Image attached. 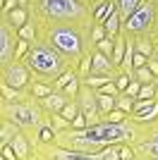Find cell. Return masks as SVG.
<instances>
[{"label": "cell", "instance_id": "cell-7", "mask_svg": "<svg viewBox=\"0 0 158 160\" xmlns=\"http://www.w3.org/2000/svg\"><path fill=\"white\" fill-rule=\"evenodd\" d=\"M74 100L79 103V110L86 115L89 127H93V124H103V115H101V108H98V88H93V86H89L86 81H82L79 96Z\"/></svg>", "mask_w": 158, "mask_h": 160}, {"label": "cell", "instance_id": "cell-33", "mask_svg": "<svg viewBox=\"0 0 158 160\" xmlns=\"http://www.w3.org/2000/svg\"><path fill=\"white\" fill-rule=\"evenodd\" d=\"M125 120H129V115L125 110H120V108H115V110H110L105 115V122H125Z\"/></svg>", "mask_w": 158, "mask_h": 160}, {"label": "cell", "instance_id": "cell-32", "mask_svg": "<svg viewBox=\"0 0 158 160\" xmlns=\"http://www.w3.org/2000/svg\"><path fill=\"white\" fill-rule=\"evenodd\" d=\"M79 88H82V79L77 77V79H72V81L65 86V91H62V93H65L67 98H77V96H79Z\"/></svg>", "mask_w": 158, "mask_h": 160}, {"label": "cell", "instance_id": "cell-15", "mask_svg": "<svg viewBox=\"0 0 158 160\" xmlns=\"http://www.w3.org/2000/svg\"><path fill=\"white\" fill-rule=\"evenodd\" d=\"M0 91H3V103H17V100H26V98H31V93H29V91L12 88V86H7L5 81H0Z\"/></svg>", "mask_w": 158, "mask_h": 160}, {"label": "cell", "instance_id": "cell-40", "mask_svg": "<svg viewBox=\"0 0 158 160\" xmlns=\"http://www.w3.org/2000/svg\"><path fill=\"white\" fill-rule=\"evenodd\" d=\"M146 62H149V58H146V55H141V53H134V62H132V65H134V69H137V67H144Z\"/></svg>", "mask_w": 158, "mask_h": 160}, {"label": "cell", "instance_id": "cell-11", "mask_svg": "<svg viewBox=\"0 0 158 160\" xmlns=\"http://www.w3.org/2000/svg\"><path fill=\"white\" fill-rule=\"evenodd\" d=\"M36 100L41 103V108H43L48 115H55V112H60V110L67 105V100H72V98H67L62 91H53L50 96H46V98H36Z\"/></svg>", "mask_w": 158, "mask_h": 160}, {"label": "cell", "instance_id": "cell-27", "mask_svg": "<svg viewBox=\"0 0 158 160\" xmlns=\"http://www.w3.org/2000/svg\"><path fill=\"white\" fill-rule=\"evenodd\" d=\"M153 98H158L156 84H141V91H139L137 100H153Z\"/></svg>", "mask_w": 158, "mask_h": 160}, {"label": "cell", "instance_id": "cell-49", "mask_svg": "<svg viewBox=\"0 0 158 160\" xmlns=\"http://www.w3.org/2000/svg\"><path fill=\"white\" fill-rule=\"evenodd\" d=\"M134 160H141V158H139V155H137V158H134Z\"/></svg>", "mask_w": 158, "mask_h": 160}, {"label": "cell", "instance_id": "cell-18", "mask_svg": "<svg viewBox=\"0 0 158 160\" xmlns=\"http://www.w3.org/2000/svg\"><path fill=\"white\" fill-rule=\"evenodd\" d=\"M55 88H53V84H46V81H31V86H29V93L34 96V98H46V96H50Z\"/></svg>", "mask_w": 158, "mask_h": 160}, {"label": "cell", "instance_id": "cell-34", "mask_svg": "<svg viewBox=\"0 0 158 160\" xmlns=\"http://www.w3.org/2000/svg\"><path fill=\"white\" fill-rule=\"evenodd\" d=\"M132 79H134V74H132V72H120V74H118V79H115V86H118L120 91H125V88L129 86V81H132Z\"/></svg>", "mask_w": 158, "mask_h": 160}, {"label": "cell", "instance_id": "cell-23", "mask_svg": "<svg viewBox=\"0 0 158 160\" xmlns=\"http://www.w3.org/2000/svg\"><path fill=\"white\" fill-rule=\"evenodd\" d=\"M132 74H134V79L137 81H141V84H153L156 81V74L149 69V65H144V67H137V69H132Z\"/></svg>", "mask_w": 158, "mask_h": 160}, {"label": "cell", "instance_id": "cell-12", "mask_svg": "<svg viewBox=\"0 0 158 160\" xmlns=\"http://www.w3.org/2000/svg\"><path fill=\"white\" fill-rule=\"evenodd\" d=\"M22 134V129L7 117H0V148L3 146H12V141Z\"/></svg>", "mask_w": 158, "mask_h": 160}, {"label": "cell", "instance_id": "cell-24", "mask_svg": "<svg viewBox=\"0 0 158 160\" xmlns=\"http://www.w3.org/2000/svg\"><path fill=\"white\" fill-rule=\"evenodd\" d=\"M77 74H79V79H86V77L91 74V53L84 55V58L77 62Z\"/></svg>", "mask_w": 158, "mask_h": 160}, {"label": "cell", "instance_id": "cell-46", "mask_svg": "<svg viewBox=\"0 0 158 160\" xmlns=\"http://www.w3.org/2000/svg\"><path fill=\"white\" fill-rule=\"evenodd\" d=\"M153 43H156V46H158V33H156V36H153Z\"/></svg>", "mask_w": 158, "mask_h": 160}, {"label": "cell", "instance_id": "cell-28", "mask_svg": "<svg viewBox=\"0 0 158 160\" xmlns=\"http://www.w3.org/2000/svg\"><path fill=\"white\" fill-rule=\"evenodd\" d=\"M50 124L55 127V132H65V129H70V127H72V122L67 120V117H62L60 112L50 115Z\"/></svg>", "mask_w": 158, "mask_h": 160}, {"label": "cell", "instance_id": "cell-30", "mask_svg": "<svg viewBox=\"0 0 158 160\" xmlns=\"http://www.w3.org/2000/svg\"><path fill=\"white\" fill-rule=\"evenodd\" d=\"M113 48H115V38H103V41L96 43V50H101L103 55H108L110 60H113Z\"/></svg>", "mask_w": 158, "mask_h": 160}, {"label": "cell", "instance_id": "cell-1", "mask_svg": "<svg viewBox=\"0 0 158 160\" xmlns=\"http://www.w3.org/2000/svg\"><path fill=\"white\" fill-rule=\"evenodd\" d=\"M39 29V38L50 43L55 50L67 55L72 65H77L84 55L93 50L91 43V29L93 19L84 22H70V19H48V22H34Z\"/></svg>", "mask_w": 158, "mask_h": 160}, {"label": "cell", "instance_id": "cell-9", "mask_svg": "<svg viewBox=\"0 0 158 160\" xmlns=\"http://www.w3.org/2000/svg\"><path fill=\"white\" fill-rule=\"evenodd\" d=\"M0 81H5L7 86H12V88L29 91V86H31V81H34V74H31V69L26 67L24 60H14L7 67H3V79Z\"/></svg>", "mask_w": 158, "mask_h": 160}, {"label": "cell", "instance_id": "cell-6", "mask_svg": "<svg viewBox=\"0 0 158 160\" xmlns=\"http://www.w3.org/2000/svg\"><path fill=\"white\" fill-rule=\"evenodd\" d=\"M29 160H103L98 153H86V151H74V148H65L60 143H36L29 155Z\"/></svg>", "mask_w": 158, "mask_h": 160}, {"label": "cell", "instance_id": "cell-3", "mask_svg": "<svg viewBox=\"0 0 158 160\" xmlns=\"http://www.w3.org/2000/svg\"><path fill=\"white\" fill-rule=\"evenodd\" d=\"M48 19L84 22L93 19V10L79 0H31L29 22H48Z\"/></svg>", "mask_w": 158, "mask_h": 160}, {"label": "cell", "instance_id": "cell-20", "mask_svg": "<svg viewBox=\"0 0 158 160\" xmlns=\"http://www.w3.org/2000/svg\"><path fill=\"white\" fill-rule=\"evenodd\" d=\"M77 77H79V74H77V67H70L67 72H62L58 79L53 81V88H55V91H65V86H67L72 79H77Z\"/></svg>", "mask_w": 158, "mask_h": 160}, {"label": "cell", "instance_id": "cell-42", "mask_svg": "<svg viewBox=\"0 0 158 160\" xmlns=\"http://www.w3.org/2000/svg\"><path fill=\"white\" fill-rule=\"evenodd\" d=\"M101 2H105V0H91V10H96V7H98Z\"/></svg>", "mask_w": 158, "mask_h": 160}, {"label": "cell", "instance_id": "cell-35", "mask_svg": "<svg viewBox=\"0 0 158 160\" xmlns=\"http://www.w3.org/2000/svg\"><path fill=\"white\" fill-rule=\"evenodd\" d=\"M29 50H31V41L19 38V46H17V53H14V60H24Z\"/></svg>", "mask_w": 158, "mask_h": 160}, {"label": "cell", "instance_id": "cell-29", "mask_svg": "<svg viewBox=\"0 0 158 160\" xmlns=\"http://www.w3.org/2000/svg\"><path fill=\"white\" fill-rule=\"evenodd\" d=\"M103 38H108L105 27L101 24V22H93V29H91V43H93V48H96V43H98V41H103Z\"/></svg>", "mask_w": 158, "mask_h": 160}, {"label": "cell", "instance_id": "cell-45", "mask_svg": "<svg viewBox=\"0 0 158 160\" xmlns=\"http://www.w3.org/2000/svg\"><path fill=\"white\" fill-rule=\"evenodd\" d=\"M153 58H156V60H158V46H156V50H153Z\"/></svg>", "mask_w": 158, "mask_h": 160}, {"label": "cell", "instance_id": "cell-22", "mask_svg": "<svg viewBox=\"0 0 158 160\" xmlns=\"http://www.w3.org/2000/svg\"><path fill=\"white\" fill-rule=\"evenodd\" d=\"M134 103H137V98H132L127 91H120V93H118V100H115V105H118L120 110H125L127 115H132V110H134Z\"/></svg>", "mask_w": 158, "mask_h": 160}, {"label": "cell", "instance_id": "cell-38", "mask_svg": "<svg viewBox=\"0 0 158 160\" xmlns=\"http://www.w3.org/2000/svg\"><path fill=\"white\" fill-rule=\"evenodd\" d=\"M98 91H101V93H108V96H118V93H120V88L115 86V81H108V84H103Z\"/></svg>", "mask_w": 158, "mask_h": 160}, {"label": "cell", "instance_id": "cell-47", "mask_svg": "<svg viewBox=\"0 0 158 160\" xmlns=\"http://www.w3.org/2000/svg\"><path fill=\"white\" fill-rule=\"evenodd\" d=\"M153 84H156V91H158V77H156V81H153Z\"/></svg>", "mask_w": 158, "mask_h": 160}, {"label": "cell", "instance_id": "cell-19", "mask_svg": "<svg viewBox=\"0 0 158 160\" xmlns=\"http://www.w3.org/2000/svg\"><path fill=\"white\" fill-rule=\"evenodd\" d=\"M115 2H118V10L122 14V22H127L134 14V10L141 5V0H115Z\"/></svg>", "mask_w": 158, "mask_h": 160}, {"label": "cell", "instance_id": "cell-8", "mask_svg": "<svg viewBox=\"0 0 158 160\" xmlns=\"http://www.w3.org/2000/svg\"><path fill=\"white\" fill-rule=\"evenodd\" d=\"M19 29H14L10 22L3 17L0 19V67H7L14 62V53L19 46Z\"/></svg>", "mask_w": 158, "mask_h": 160}, {"label": "cell", "instance_id": "cell-48", "mask_svg": "<svg viewBox=\"0 0 158 160\" xmlns=\"http://www.w3.org/2000/svg\"><path fill=\"white\" fill-rule=\"evenodd\" d=\"M0 160H10V158H5V155H0Z\"/></svg>", "mask_w": 158, "mask_h": 160}, {"label": "cell", "instance_id": "cell-50", "mask_svg": "<svg viewBox=\"0 0 158 160\" xmlns=\"http://www.w3.org/2000/svg\"><path fill=\"white\" fill-rule=\"evenodd\" d=\"M156 2H158V0H156Z\"/></svg>", "mask_w": 158, "mask_h": 160}, {"label": "cell", "instance_id": "cell-16", "mask_svg": "<svg viewBox=\"0 0 158 160\" xmlns=\"http://www.w3.org/2000/svg\"><path fill=\"white\" fill-rule=\"evenodd\" d=\"M5 19L12 24L14 29H22L29 22V7H14L10 14H5Z\"/></svg>", "mask_w": 158, "mask_h": 160}, {"label": "cell", "instance_id": "cell-36", "mask_svg": "<svg viewBox=\"0 0 158 160\" xmlns=\"http://www.w3.org/2000/svg\"><path fill=\"white\" fill-rule=\"evenodd\" d=\"M14 7H19V0H3V5H0V14L5 17L14 10Z\"/></svg>", "mask_w": 158, "mask_h": 160}, {"label": "cell", "instance_id": "cell-5", "mask_svg": "<svg viewBox=\"0 0 158 160\" xmlns=\"http://www.w3.org/2000/svg\"><path fill=\"white\" fill-rule=\"evenodd\" d=\"M122 31L132 36H156L158 33V2L156 0H141V5L134 10L129 19L122 24Z\"/></svg>", "mask_w": 158, "mask_h": 160}, {"label": "cell", "instance_id": "cell-25", "mask_svg": "<svg viewBox=\"0 0 158 160\" xmlns=\"http://www.w3.org/2000/svg\"><path fill=\"white\" fill-rule=\"evenodd\" d=\"M79 112H82V110H79V103H77L74 98H72V100H67V105L62 108V110H60V115H62V117H67L70 122H72Z\"/></svg>", "mask_w": 158, "mask_h": 160}, {"label": "cell", "instance_id": "cell-10", "mask_svg": "<svg viewBox=\"0 0 158 160\" xmlns=\"http://www.w3.org/2000/svg\"><path fill=\"white\" fill-rule=\"evenodd\" d=\"M134 153L141 160H158V132L146 134L141 141L134 143Z\"/></svg>", "mask_w": 158, "mask_h": 160}, {"label": "cell", "instance_id": "cell-13", "mask_svg": "<svg viewBox=\"0 0 158 160\" xmlns=\"http://www.w3.org/2000/svg\"><path fill=\"white\" fill-rule=\"evenodd\" d=\"M12 148H14V153H17V160H29V155H31V151H34L31 136L26 132H22L19 136L12 141Z\"/></svg>", "mask_w": 158, "mask_h": 160}, {"label": "cell", "instance_id": "cell-43", "mask_svg": "<svg viewBox=\"0 0 158 160\" xmlns=\"http://www.w3.org/2000/svg\"><path fill=\"white\" fill-rule=\"evenodd\" d=\"M31 5V0H19V7H29Z\"/></svg>", "mask_w": 158, "mask_h": 160}, {"label": "cell", "instance_id": "cell-26", "mask_svg": "<svg viewBox=\"0 0 158 160\" xmlns=\"http://www.w3.org/2000/svg\"><path fill=\"white\" fill-rule=\"evenodd\" d=\"M19 36L24 41H36V38H39V29H36V24H34V22H26L24 27L19 29Z\"/></svg>", "mask_w": 158, "mask_h": 160}, {"label": "cell", "instance_id": "cell-41", "mask_svg": "<svg viewBox=\"0 0 158 160\" xmlns=\"http://www.w3.org/2000/svg\"><path fill=\"white\" fill-rule=\"evenodd\" d=\"M146 65H149V69L158 77V60H156V58H149V62H146Z\"/></svg>", "mask_w": 158, "mask_h": 160}, {"label": "cell", "instance_id": "cell-31", "mask_svg": "<svg viewBox=\"0 0 158 160\" xmlns=\"http://www.w3.org/2000/svg\"><path fill=\"white\" fill-rule=\"evenodd\" d=\"M101 158L103 160H122V155H120V146L115 143V146H105L103 151H101Z\"/></svg>", "mask_w": 158, "mask_h": 160}, {"label": "cell", "instance_id": "cell-37", "mask_svg": "<svg viewBox=\"0 0 158 160\" xmlns=\"http://www.w3.org/2000/svg\"><path fill=\"white\" fill-rule=\"evenodd\" d=\"M86 127H89V120H86L84 112H79L77 117L72 120V129H86Z\"/></svg>", "mask_w": 158, "mask_h": 160}, {"label": "cell", "instance_id": "cell-14", "mask_svg": "<svg viewBox=\"0 0 158 160\" xmlns=\"http://www.w3.org/2000/svg\"><path fill=\"white\" fill-rule=\"evenodd\" d=\"M122 14H120V10L115 7L108 17L103 19V27H105V31H108V38H115V36H120V31H122Z\"/></svg>", "mask_w": 158, "mask_h": 160}, {"label": "cell", "instance_id": "cell-44", "mask_svg": "<svg viewBox=\"0 0 158 160\" xmlns=\"http://www.w3.org/2000/svg\"><path fill=\"white\" fill-rule=\"evenodd\" d=\"M151 132H158V122H156V124H153V127L149 129V132H146V134H151Z\"/></svg>", "mask_w": 158, "mask_h": 160}, {"label": "cell", "instance_id": "cell-39", "mask_svg": "<svg viewBox=\"0 0 158 160\" xmlns=\"http://www.w3.org/2000/svg\"><path fill=\"white\" fill-rule=\"evenodd\" d=\"M125 91H127V93L132 96V98H137V96H139V91H141V81H137V79H132V81H129V86H127Z\"/></svg>", "mask_w": 158, "mask_h": 160}, {"label": "cell", "instance_id": "cell-4", "mask_svg": "<svg viewBox=\"0 0 158 160\" xmlns=\"http://www.w3.org/2000/svg\"><path fill=\"white\" fill-rule=\"evenodd\" d=\"M3 117L12 120L22 132H26L31 136V143H39V132L43 124L50 122V115L41 108V103L36 98H26V100H17V103H3Z\"/></svg>", "mask_w": 158, "mask_h": 160}, {"label": "cell", "instance_id": "cell-2", "mask_svg": "<svg viewBox=\"0 0 158 160\" xmlns=\"http://www.w3.org/2000/svg\"><path fill=\"white\" fill-rule=\"evenodd\" d=\"M24 62L31 69L34 79L46 81V84H53L70 67H77V65H72V60L67 55H62L60 50H55L50 43H46V41H41V38L31 41V50L26 53Z\"/></svg>", "mask_w": 158, "mask_h": 160}, {"label": "cell", "instance_id": "cell-17", "mask_svg": "<svg viewBox=\"0 0 158 160\" xmlns=\"http://www.w3.org/2000/svg\"><path fill=\"white\" fill-rule=\"evenodd\" d=\"M134 48H137V53L146 55V58H153L156 43H153L151 36H134Z\"/></svg>", "mask_w": 158, "mask_h": 160}, {"label": "cell", "instance_id": "cell-21", "mask_svg": "<svg viewBox=\"0 0 158 160\" xmlns=\"http://www.w3.org/2000/svg\"><path fill=\"white\" fill-rule=\"evenodd\" d=\"M115 100H118V96H108V93H101L98 91V108H101V115H103V122H105V115L118 108Z\"/></svg>", "mask_w": 158, "mask_h": 160}]
</instances>
